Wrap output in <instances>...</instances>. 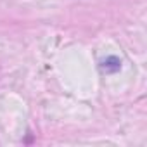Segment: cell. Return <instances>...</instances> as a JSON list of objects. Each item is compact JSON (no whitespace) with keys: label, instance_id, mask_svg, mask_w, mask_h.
<instances>
[{"label":"cell","instance_id":"6da1fadb","mask_svg":"<svg viewBox=\"0 0 147 147\" xmlns=\"http://www.w3.org/2000/svg\"><path fill=\"white\" fill-rule=\"evenodd\" d=\"M100 67H102V71H106V73H114V71H119V69H121V61H119L116 55H109L106 61H102Z\"/></svg>","mask_w":147,"mask_h":147}]
</instances>
